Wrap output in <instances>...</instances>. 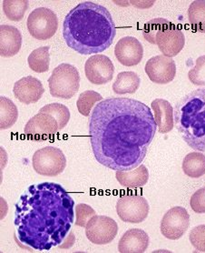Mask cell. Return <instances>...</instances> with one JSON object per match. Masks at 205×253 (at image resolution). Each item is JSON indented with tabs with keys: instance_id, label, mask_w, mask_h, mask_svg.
Instances as JSON below:
<instances>
[{
	"instance_id": "obj_4",
	"label": "cell",
	"mask_w": 205,
	"mask_h": 253,
	"mask_svg": "<svg viewBox=\"0 0 205 253\" xmlns=\"http://www.w3.org/2000/svg\"><path fill=\"white\" fill-rule=\"evenodd\" d=\"M173 116L183 141L191 149L205 152V88H198L181 98Z\"/></svg>"
},
{
	"instance_id": "obj_32",
	"label": "cell",
	"mask_w": 205,
	"mask_h": 253,
	"mask_svg": "<svg viewBox=\"0 0 205 253\" xmlns=\"http://www.w3.org/2000/svg\"><path fill=\"white\" fill-rule=\"evenodd\" d=\"M189 240L197 252L205 253V224L194 227L190 232Z\"/></svg>"
},
{
	"instance_id": "obj_25",
	"label": "cell",
	"mask_w": 205,
	"mask_h": 253,
	"mask_svg": "<svg viewBox=\"0 0 205 253\" xmlns=\"http://www.w3.org/2000/svg\"><path fill=\"white\" fill-rule=\"evenodd\" d=\"M0 109H1L0 127L1 129H7L17 122V118H18L17 106L11 99L1 96Z\"/></svg>"
},
{
	"instance_id": "obj_27",
	"label": "cell",
	"mask_w": 205,
	"mask_h": 253,
	"mask_svg": "<svg viewBox=\"0 0 205 253\" xmlns=\"http://www.w3.org/2000/svg\"><path fill=\"white\" fill-rule=\"evenodd\" d=\"M102 100V97L99 93L94 90H86L85 92L80 94L79 98L76 101L77 110L79 111L80 114L88 117L91 114L93 107L97 102H101Z\"/></svg>"
},
{
	"instance_id": "obj_20",
	"label": "cell",
	"mask_w": 205,
	"mask_h": 253,
	"mask_svg": "<svg viewBox=\"0 0 205 253\" xmlns=\"http://www.w3.org/2000/svg\"><path fill=\"white\" fill-rule=\"evenodd\" d=\"M115 177L123 187L136 189L143 187L148 182L149 171L144 165H140L129 171H116Z\"/></svg>"
},
{
	"instance_id": "obj_17",
	"label": "cell",
	"mask_w": 205,
	"mask_h": 253,
	"mask_svg": "<svg viewBox=\"0 0 205 253\" xmlns=\"http://www.w3.org/2000/svg\"><path fill=\"white\" fill-rule=\"evenodd\" d=\"M148 234L141 229H130L120 239L118 252L120 253H142L149 246Z\"/></svg>"
},
{
	"instance_id": "obj_29",
	"label": "cell",
	"mask_w": 205,
	"mask_h": 253,
	"mask_svg": "<svg viewBox=\"0 0 205 253\" xmlns=\"http://www.w3.org/2000/svg\"><path fill=\"white\" fill-rule=\"evenodd\" d=\"M170 23L171 22H169L166 18H162V17L154 18L144 25L142 29V36L145 39V41H148L149 43L156 45V42H155L156 35Z\"/></svg>"
},
{
	"instance_id": "obj_30",
	"label": "cell",
	"mask_w": 205,
	"mask_h": 253,
	"mask_svg": "<svg viewBox=\"0 0 205 253\" xmlns=\"http://www.w3.org/2000/svg\"><path fill=\"white\" fill-rule=\"evenodd\" d=\"M188 79L195 86H205V56L196 59L195 66L189 70Z\"/></svg>"
},
{
	"instance_id": "obj_26",
	"label": "cell",
	"mask_w": 205,
	"mask_h": 253,
	"mask_svg": "<svg viewBox=\"0 0 205 253\" xmlns=\"http://www.w3.org/2000/svg\"><path fill=\"white\" fill-rule=\"evenodd\" d=\"M29 8L27 0H4L3 10L8 19L12 21H20L23 19Z\"/></svg>"
},
{
	"instance_id": "obj_31",
	"label": "cell",
	"mask_w": 205,
	"mask_h": 253,
	"mask_svg": "<svg viewBox=\"0 0 205 253\" xmlns=\"http://www.w3.org/2000/svg\"><path fill=\"white\" fill-rule=\"evenodd\" d=\"M97 215L94 209H92L89 205L85 203H80L75 206V216L76 220L74 224L79 227L86 228L88 221L90 220L92 217Z\"/></svg>"
},
{
	"instance_id": "obj_33",
	"label": "cell",
	"mask_w": 205,
	"mask_h": 253,
	"mask_svg": "<svg viewBox=\"0 0 205 253\" xmlns=\"http://www.w3.org/2000/svg\"><path fill=\"white\" fill-rule=\"evenodd\" d=\"M190 205L194 212L205 213V187L195 191L190 200Z\"/></svg>"
},
{
	"instance_id": "obj_18",
	"label": "cell",
	"mask_w": 205,
	"mask_h": 253,
	"mask_svg": "<svg viewBox=\"0 0 205 253\" xmlns=\"http://www.w3.org/2000/svg\"><path fill=\"white\" fill-rule=\"evenodd\" d=\"M22 46V36L16 27L1 25L0 27V55L3 58L16 56Z\"/></svg>"
},
{
	"instance_id": "obj_2",
	"label": "cell",
	"mask_w": 205,
	"mask_h": 253,
	"mask_svg": "<svg viewBox=\"0 0 205 253\" xmlns=\"http://www.w3.org/2000/svg\"><path fill=\"white\" fill-rule=\"evenodd\" d=\"M15 207V238L29 251L47 252L59 246L74 223V200L54 182L29 186Z\"/></svg>"
},
{
	"instance_id": "obj_1",
	"label": "cell",
	"mask_w": 205,
	"mask_h": 253,
	"mask_svg": "<svg viewBox=\"0 0 205 253\" xmlns=\"http://www.w3.org/2000/svg\"><path fill=\"white\" fill-rule=\"evenodd\" d=\"M156 128L148 106L128 98L103 99L94 108L88 121L96 160L115 171H129L141 165Z\"/></svg>"
},
{
	"instance_id": "obj_3",
	"label": "cell",
	"mask_w": 205,
	"mask_h": 253,
	"mask_svg": "<svg viewBox=\"0 0 205 253\" xmlns=\"http://www.w3.org/2000/svg\"><path fill=\"white\" fill-rule=\"evenodd\" d=\"M116 29L108 9L92 1L74 6L65 17L63 37L67 45L81 55L98 54L114 42Z\"/></svg>"
},
{
	"instance_id": "obj_6",
	"label": "cell",
	"mask_w": 205,
	"mask_h": 253,
	"mask_svg": "<svg viewBox=\"0 0 205 253\" xmlns=\"http://www.w3.org/2000/svg\"><path fill=\"white\" fill-rule=\"evenodd\" d=\"M32 165L37 174L55 177L65 170L67 167V158L60 149L54 146H47L34 152Z\"/></svg>"
},
{
	"instance_id": "obj_21",
	"label": "cell",
	"mask_w": 205,
	"mask_h": 253,
	"mask_svg": "<svg viewBox=\"0 0 205 253\" xmlns=\"http://www.w3.org/2000/svg\"><path fill=\"white\" fill-rule=\"evenodd\" d=\"M141 80L136 72L125 71L119 73L113 84V90L115 94H134L140 86Z\"/></svg>"
},
{
	"instance_id": "obj_9",
	"label": "cell",
	"mask_w": 205,
	"mask_h": 253,
	"mask_svg": "<svg viewBox=\"0 0 205 253\" xmlns=\"http://www.w3.org/2000/svg\"><path fill=\"white\" fill-rule=\"evenodd\" d=\"M118 232V225L114 219L101 215L92 217L86 227V238L94 244L105 245L114 240Z\"/></svg>"
},
{
	"instance_id": "obj_10",
	"label": "cell",
	"mask_w": 205,
	"mask_h": 253,
	"mask_svg": "<svg viewBox=\"0 0 205 253\" xmlns=\"http://www.w3.org/2000/svg\"><path fill=\"white\" fill-rule=\"evenodd\" d=\"M190 225V215L183 207H173L170 209L163 217L161 221V232L163 236L176 241L181 239Z\"/></svg>"
},
{
	"instance_id": "obj_15",
	"label": "cell",
	"mask_w": 205,
	"mask_h": 253,
	"mask_svg": "<svg viewBox=\"0 0 205 253\" xmlns=\"http://www.w3.org/2000/svg\"><path fill=\"white\" fill-rule=\"evenodd\" d=\"M114 56L119 63L126 67L137 66L142 61L143 47L136 38L125 37L115 45Z\"/></svg>"
},
{
	"instance_id": "obj_8",
	"label": "cell",
	"mask_w": 205,
	"mask_h": 253,
	"mask_svg": "<svg viewBox=\"0 0 205 253\" xmlns=\"http://www.w3.org/2000/svg\"><path fill=\"white\" fill-rule=\"evenodd\" d=\"M149 203L140 195H124L116 202V212L127 223H141L148 217Z\"/></svg>"
},
{
	"instance_id": "obj_23",
	"label": "cell",
	"mask_w": 205,
	"mask_h": 253,
	"mask_svg": "<svg viewBox=\"0 0 205 253\" xmlns=\"http://www.w3.org/2000/svg\"><path fill=\"white\" fill-rule=\"evenodd\" d=\"M50 46H41L31 52L28 58L29 68L36 73H44L49 70Z\"/></svg>"
},
{
	"instance_id": "obj_13",
	"label": "cell",
	"mask_w": 205,
	"mask_h": 253,
	"mask_svg": "<svg viewBox=\"0 0 205 253\" xmlns=\"http://www.w3.org/2000/svg\"><path fill=\"white\" fill-rule=\"evenodd\" d=\"M155 42L163 55L172 58L182 51L185 45V36L176 25L170 23L157 33Z\"/></svg>"
},
{
	"instance_id": "obj_19",
	"label": "cell",
	"mask_w": 205,
	"mask_h": 253,
	"mask_svg": "<svg viewBox=\"0 0 205 253\" xmlns=\"http://www.w3.org/2000/svg\"><path fill=\"white\" fill-rule=\"evenodd\" d=\"M151 107L159 132L166 134L171 131L174 127V111L171 103L166 99L156 98L151 104Z\"/></svg>"
},
{
	"instance_id": "obj_28",
	"label": "cell",
	"mask_w": 205,
	"mask_h": 253,
	"mask_svg": "<svg viewBox=\"0 0 205 253\" xmlns=\"http://www.w3.org/2000/svg\"><path fill=\"white\" fill-rule=\"evenodd\" d=\"M39 111L51 114L59 124V130H62L68 125L70 120V112L68 108L63 104L52 103L44 106Z\"/></svg>"
},
{
	"instance_id": "obj_14",
	"label": "cell",
	"mask_w": 205,
	"mask_h": 253,
	"mask_svg": "<svg viewBox=\"0 0 205 253\" xmlns=\"http://www.w3.org/2000/svg\"><path fill=\"white\" fill-rule=\"evenodd\" d=\"M85 73L86 79L92 84L103 85L114 78V64L104 55H94L86 60Z\"/></svg>"
},
{
	"instance_id": "obj_11",
	"label": "cell",
	"mask_w": 205,
	"mask_h": 253,
	"mask_svg": "<svg viewBox=\"0 0 205 253\" xmlns=\"http://www.w3.org/2000/svg\"><path fill=\"white\" fill-rule=\"evenodd\" d=\"M24 131L33 140H45L59 131V124L51 114L39 111L28 121Z\"/></svg>"
},
{
	"instance_id": "obj_16",
	"label": "cell",
	"mask_w": 205,
	"mask_h": 253,
	"mask_svg": "<svg viewBox=\"0 0 205 253\" xmlns=\"http://www.w3.org/2000/svg\"><path fill=\"white\" fill-rule=\"evenodd\" d=\"M45 88L42 82L32 76L25 77L14 84L13 93L21 103H35L42 98Z\"/></svg>"
},
{
	"instance_id": "obj_12",
	"label": "cell",
	"mask_w": 205,
	"mask_h": 253,
	"mask_svg": "<svg viewBox=\"0 0 205 253\" xmlns=\"http://www.w3.org/2000/svg\"><path fill=\"white\" fill-rule=\"evenodd\" d=\"M145 73L155 84L166 85L174 80L176 65L171 58L158 55L150 58L145 64Z\"/></svg>"
},
{
	"instance_id": "obj_7",
	"label": "cell",
	"mask_w": 205,
	"mask_h": 253,
	"mask_svg": "<svg viewBox=\"0 0 205 253\" xmlns=\"http://www.w3.org/2000/svg\"><path fill=\"white\" fill-rule=\"evenodd\" d=\"M27 26L30 35L38 41H47L56 34L58 19L56 13L47 7H38L29 14Z\"/></svg>"
},
{
	"instance_id": "obj_24",
	"label": "cell",
	"mask_w": 205,
	"mask_h": 253,
	"mask_svg": "<svg viewBox=\"0 0 205 253\" xmlns=\"http://www.w3.org/2000/svg\"><path fill=\"white\" fill-rule=\"evenodd\" d=\"M188 20L195 32L205 33V1L195 0L188 8Z\"/></svg>"
},
{
	"instance_id": "obj_5",
	"label": "cell",
	"mask_w": 205,
	"mask_h": 253,
	"mask_svg": "<svg viewBox=\"0 0 205 253\" xmlns=\"http://www.w3.org/2000/svg\"><path fill=\"white\" fill-rule=\"evenodd\" d=\"M48 86L54 98L70 99L79 89V72L71 64H60L53 70L48 79Z\"/></svg>"
},
{
	"instance_id": "obj_22",
	"label": "cell",
	"mask_w": 205,
	"mask_h": 253,
	"mask_svg": "<svg viewBox=\"0 0 205 253\" xmlns=\"http://www.w3.org/2000/svg\"><path fill=\"white\" fill-rule=\"evenodd\" d=\"M182 168L190 178H201L205 174V155L199 151L189 153L183 159Z\"/></svg>"
}]
</instances>
